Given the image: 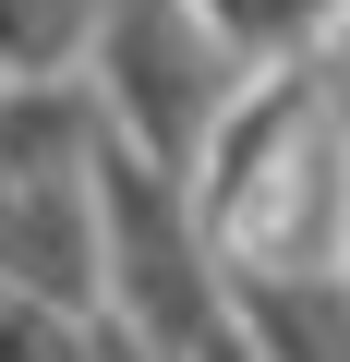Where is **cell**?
I'll return each mask as SVG.
<instances>
[{
	"mask_svg": "<svg viewBox=\"0 0 350 362\" xmlns=\"http://www.w3.org/2000/svg\"><path fill=\"white\" fill-rule=\"evenodd\" d=\"M97 61H109V85H97L109 133L194 181V145H206V121H218V97H230L206 61H230V49H218L206 25H182V0H121V13L97 25Z\"/></svg>",
	"mask_w": 350,
	"mask_h": 362,
	"instance_id": "6da1fadb",
	"label": "cell"
},
{
	"mask_svg": "<svg viewBox=\"0 0 350 362\" xmlns=\"http://www.w3.org/2000/svg\"><path fill=\"white\" fill-rule=\"evenodd\" d=\"M230 314H242V338L266 362H350V290H338V266H314V278H230Z\"/></svg>",
	"mask_w": 350,
	"mask_h": 362,
	"instance_id": "7a4b0ae2",
	"label": "cell"
},
{
	"mask_svg": "<svg viewBox=\"0 0 350 362\" xmlns=\"http://www.w3.org/2000/svg\"><path fill=\"white\" fill-rule=\"evenodd\" d=\"M350 0H194V25L230 49V61H302Z\"/></svg>",
	"mask_w": 350,
	"mask_h": 362,
	"instance_id": "3957f363",
	"label": "cell"
},
{
	"mask_svg": "<svg viewBox=\"0 0 350 362\" xmlns=\"http://www.w3.org/2000/svg\"><path fill=\"white\" fill-rule=\"evenodd\" d=\"M0 362H85V314H61V302L0 278Z\"/></svg>",
	"mask_w": 350,
	"mask_h": 362,
	"instance_id": "277c9868",
	"label": "cell"
},
{
	"mask_svg": "<svg viewBox=\"0 0 350 362\" xmlns=\"http://www.w3.org/2000/svg\"><path fill=\"white\" fill-rule=\"evenodd\" d=\"M194 362H266V350H254V338H242V314H230V326H218V338H206Z\"/></svg>",
	"mask_w": 350,
	"mask_h": 362,
	"instance_id": "5b68a950",
	"label": "cell"
},
{
	"mask_svg": "<svg viewBox=\"0 0 350 362\" xmlns=\"http://www.w3.org/2000/svg\"><path fill=\"white\" fill-rule=\"evenodd\" d=\"M338 290H350V230H338Z\"/></svg>",
	"mask_w": 350,
	"mask_h": 362,
	"instance_id": "8992f818",
	"label": "cell"
}]
</instances>
